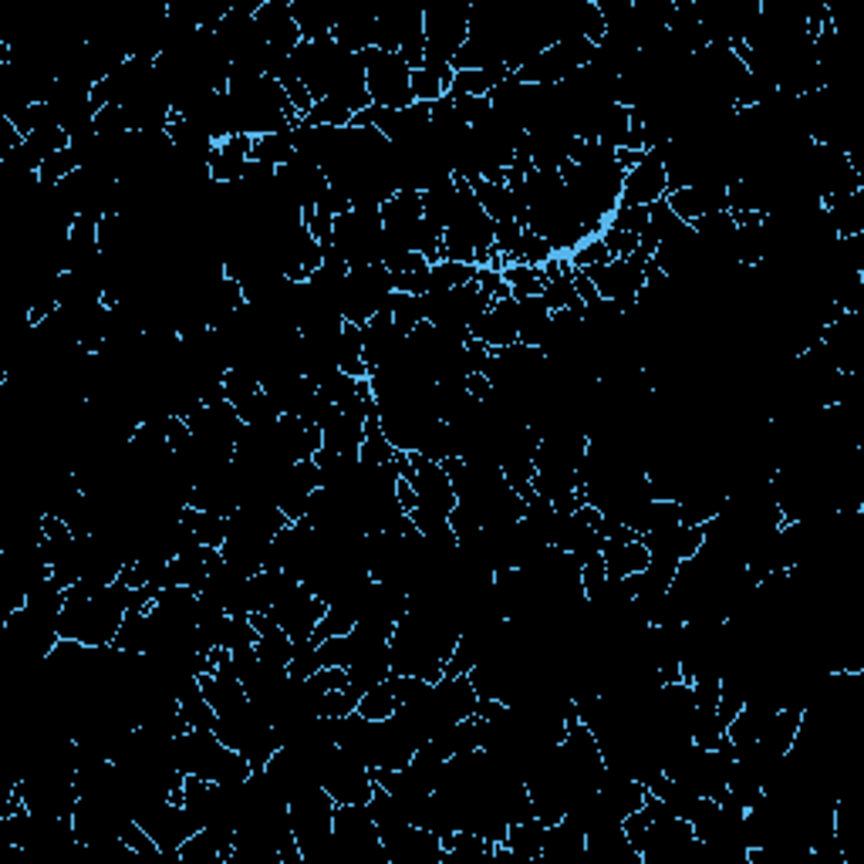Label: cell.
<instances>
[{"instance_id": "cell-1", "label": "cell", "mask_w": 864, "mask_h": 864, "mask_svg": "<svg viewBox=\"0 0 864 864\" xmlns=\"http://www.w3.org/2000/svg\"><path fill=\"white\" fill-rule=\"evenodd\" d=\"M176 763L186 777H196V780H207V783H223V787H233V783H243L253 767L250 760L227 747L214 729H186V733L176 737Z\"/></svg>"}, {"instance_id": "cell-2", "label": "cell", "mask_w": 864, "mask_h": 864, "mask_svg": "<svg viewBox=\"0 0 864 864\" xmlns=\"http://www.w3.org/2000/svg\"><path fill=\"white\" fill-rule=\"evenodd\" d=\"M423 34H426V64H449L459 58L470 38V4L459 0H433L423 8Z\"/></svg>"}, {"instance_id": "cell-3", "label": "cell", "mask_w": 864, "mask_h": 864, "mask_svg": "<svg viewBox=\"0 0 864 864\" xmlns=\"http://www.w3.org/2000/svg\"><path fill=\"white\" fill-rule=\"evenodd\" d=\"M362 58H365V89H368L372 105L392 108V112L416 105V98H413V69H409V61L403 54L368 48Z\"/></svg>"}, {"instance_id": "cell-4", "label": "cell", "mask_w": 864, "mask_h": 864, "mask_svg": "<svg viewBox=\"0 0 864 864\" xmlns=\"http://www.w3.org/2000/svg\"><path fill=\"white\" fill-rule=\"evenodd\" d=\"M392 294H395V281L385 271V263H358V268H348L342 288L345 324H368L375 314L388 308Z\"/></svg>"}, {"instance_id": "cell-5", "label": "cell", "mask_w": 864, "mask_h": 864, "mask_svg": "<svg viewBox=\"0 0 864 864\" xmlns=\"http://www.w3.org/2000/svg\"><path fill=\"white\" fill-rule=\"evenodd\" d=\"M318 780L335 804H368L375 793L372 767H365L342 747H327L318 757Z\"/></svg>"}, {"instance_id": "cell-6", "label": "cell", "mask_w": 864, "mask_h": 864, "mask_svg": "<svg viewBox=\"0 0 864 864\" xmlns=\"http://www.w3.org/2000/svg\"><path fill=\"white\" fill-rule=\"evenodd\" d=\"M324 612H327V605L301 584V587H294V591L284 597V602H278L268 615H271L294 642H304V638H314V632H318Z\"/></svg>"}, {"instance_id": "cell-7", "label": "cell", "mask_w": 864, "mask_h": 864, "mask_svg": "<svg viewBox=\"0 0 864 864\" xmlns=\"http://www.w3.org/2000/svg\"><path fill=\"white\" fill-rule=\"evenodd\" d=\"M669 196V176L666 166L655 153H645L642 163H635L632 169H625V183H622V199L625 207H655L658 199Z\"/></svg>"}, {"instance_id": "cell-8", "label": "cell", "mask_w": 864, "mask_h": 864, "mask_svg": "<svg viewBox=\"0 0 864 864\" xmlns=\"http://www.w3.org/2000/svg\"><path fill=\"white\" fill-rule=\"evenodd\" d=\"M669 210L683 220V223H699L702 217L709 214H719V210H729V199H726V183L719 179H702V183H693V186H683V189H673L666 196Z\"/></svg>"}, {"instance_id": "cell-9", "label": "cell", "mask_w": 864, "mask_h": 864, "mask_svg": "<svg viewBox=\"0 0 864 864\" xmlns=\"http://www.w3.org/2000/svg\"><path fill=\"white\" fill-rule=\"evenodd\" d=\"M470 339L483 342L493 352L517 345V301H513V294L490 304V311L470 327Z\"/></svg>"}, {"instance_id": "cell-10", "label": "cell", "mask_w": 864, "mask_h": 864, "mask_svg": "<svg viewBox=\"0 0 864 864\" xmlns=\"http://www.w3.org/2000/svg\"><path fill=\"white\" fill-rule=\"evenodd\" d=\"M253 159V139L250 136H233L227 143H220L210 156V176L214 183H223V186H237L247 173Z\"/></svg>"}, {"instance_id": "cell-11", "label": "cell", "mask_w": 864, "mask_h": 864, "mask_svg": "<svg viewBox=\"0 0 864 864\" xmlns=\"http://www.w3.org/2000/svg\"><path fill=\"white\" fill-rule=\"evenodd\" d=\"M375 21L378 14L372 11H362V8H352V11H342L335 31H331V41L342 44L345 51H355V54H365L368 48H375Z\"/></svg>"}, {"instance_id": "cell-12", "label": "cell", "mask_w": 864, "mask_h": 864, "mask_svg": "<svg viewBox=\"0 0 864 864\" xmlns=\"http://www.w3.org/2000/svg\"><path fill=\"white\" fill-rule=\"evenodd\" d=\"M291 14L301 28V38L304 41H324L331 38V31H335L342 11L324 4V0H291Z\"/></svg>"}, {"instance_id": "cell-13", "label": "cell", "mask_w": 864, "mask_h": 864, "mask_svg": "<svg viewBox=\"0 0 864 864\" xmlns=\"http://www.w3.org/2000/svg\"><path fill=\"white\" fill-rule=\"evenodd\" d=\"M544 837H548V824L538 821V818H527V821L510 824V831H507V837H503V847H507L520 864H538L541 854H544Z\"/></svg>"}, {"instance_id": "cell-14", "label": "cell", "mask_w": 864, "mask_h": 864, "mask_svg": "<svg viewBox=\"0 0 864 864\" xmlns=\"http://www.w3.org/2000/svg\"><path fill=\"white\" fill-rule=\"evenodd\" d=\"M510 69H452V92L449 95H477L490 98L500 82H507Z\"/></svg>"}, {"instance_id": "cell-15", "label": "cell", "mask_w": 864, "mask_h": 864, "mask_svg": "<svg viewBox=\"0 0 864 864\" xmlns=\"http://www.w3.org/2000/svg\"><path fill=\"white\" fill-rule=\"evenodd\" d=\"M452 92V69L449 64H423L413 72V98L423 105H433Z\"/></svg>"}, {"instance_id": "cell-16", "label": "cell", "mask_w": 864, "mask_h": 864, "mask_svg": "<svg viewBox=\"0 0 864 864\" xmlns=\"http://www.w3.org/2000/svg\"><path fill=\"white\" fill-rule=\"evenodd\" d=\"M183 520H186V527L192 530V538H196L199 544H204V548H217V551L223 548L227 530H230V517L186 507V510H183Z\"/></svg>"}, {"instance_id": "cell-17", "label": "cell", "mask_w": 864, "mask_h": 864, "mask_svg": "<svg viewBox=\"0 0 864 864\" xmlns=\"http://www.w3.org/2000/svg\"><path fill=\"white\" fill-rule=\"evenodd\" d=\"M298 149H294V128L288 132H271V136H260L253 139V159L271 166V169H281L288 163H294Z\"/></svg>"}, {"instance_id": "cell-18", "label": "cell", "mask_w": 864, "mask_h": 864, "mask_svg": "<svg viewBox=\"0 0 864 864\" xmlns=\"http://www.w3.org/2000/svg\"><path fill=\"white\" fill-rule=\"evenodd\" d=\"M339 368L352 378H368L365 345H362V324H345L339 339Z\"/></svg>"}, {"instance_id": "cell-19", "label": "cell", "mask_w": 864, "mask_h": 864, "mask_svg": "<svg viewBox=\"0 0 864 864\" xmlns=\"http://www.w3.org/2000/svg\"><path fill=\"white\" fill-rule=\"evenodd\" d=\"M385 314H388L398 327H406L409 335H413L419 324H426V298L395 291L392 301H388V308H385Z\"/></svg>"}, {"instance_id": "cell-20", "label": "cell", "mask_w": 864, "mask_h": 864, "mask_svg": "<svg viewBox=\"0 0 864 864\" xmlns=\"http://www.w3.org/2000/svg\"><path fill=\"white\" fill-rule=\"evenodd\" d=\"M395 709H398L395 686H392V679H385V683L372 686L368 693H362V699H358V709H355V712H362V716H365V719H372V722H382V719H392V716H395Z\"/></svg>"}, {"instance_id": "cell-21", "label": "cell", "mask_w": 864, "mask_h": 864, "mask_svg": "<svg viewBox=\"0 0 864 864\" xmlns=\"http://www.w3.org/2000/svg\"><path fill=\"white\" fill-rule=\"evenodd\" d=\"M608 260H612V253H608V247L602 243V237L584 240V243L568 257L571 271H594V268H602V263H608Z\"/></svg>"}, {"instance_id": "cell-22", "label": "cell", "mask_w": 864, "mask_h": 864, "mask_svg": "<svg viewBox=\"0 0 864 864\" xmlns=\"http://www.w3.org/2000/svg\"><path fill=\"white\" fill-rule=\"evenodd\" d=\"M648 220H652V207H625V204H618L605 227H615V230L642 237L648 230Z\"/></svg>"}, {"instance_id": "cell-23", "label": "cell", "mask_w": 864, "mask_h": 864, "mask_svg": "<svg viewBox=\"0 0 864 864\" xmlns=\"http://www.w3.org/2000/svg\"><path fill=\"white\" fill-rule=\"evenodd\" d=\"M597 237H602V243L608 247L612 257H632V253L638 250V237H635V233H625V230H615V227H605Z\"/></svg>"}]
</instances>
